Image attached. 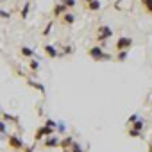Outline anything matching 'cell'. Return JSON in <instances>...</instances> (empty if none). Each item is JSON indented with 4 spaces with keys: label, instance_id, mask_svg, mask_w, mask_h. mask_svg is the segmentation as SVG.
<instances>
[{
    "label": "cell",
    "instance_id": "1",
    "mask_svg": "<svg viewBox=\"0 0 152 152\" xmlns=\"http://www.w3.org/2000/svg\"><path fill=\"white\" fill-rule=\"evenodd\" d=\"M88 56H90L93 61H107V59H111V56L106 54V52L102 50V47H99V45L91 47V48L88 50Z\"/></svg>",
    "mask_w": 152,
    "mask_h": 152
},
{
    "label": "cell",
    "instance_id": "2",
    "mask_svg": "<svg viewBox=\"0 0 152 152\" xmlns=\"http://www.w3.org/2000/svg\"><path fill=\"white\" fill-rule=\"evenodd\" d=\"M113 36V29L111 27H107V25H102V27H99L97 29V41H106V39H109Z\"/></svg>",
    "mask_w": 152,
    "mask_h": 152
},
{
    "label": "cell",
    "instance_id": "3",
    "mask_svg": "<svg viewBox=\"0 0 152 152\" xmlns=\"http://www.w3.org/2000/svg\"><path fill=\"white\" fill-rule=\"evenodd\" d=\"M54 134V129L52 127H47V125H43V127H39L38 131H36V134H34V140L38 141V140H41V138H48V136H52Z\"/></svg>",
    "mask_w": 152,
    "mask_h": 152
},
{
    "label": "cell",
    "instance_id": "4",
    "mask_svg": "<svg viewBox=\"0 0 152 152\" xmlns=\"http://www.w3.org/2000/svg\"><path fill=\"white\" fill-rule=\"evenodd\" d=\"M141 129H143V118H140L138 122H134V124L131 125V129H129V136H132V138L140 136V134H141Z\"/></svg>",
    "mask_w": 152,
    "mask_h": 152
},
{
    "label": "cell",
    "instance_id": "5",
    "mask_svg": "<svg viewBox=\"0 0 152 152\" xmlns=\"http://www.w3.org/2000/svg\"><path fill=\"white\" fill-rule=\"evenodd\" d=\"M9 147L15 148V150H22V148H23V141H22V138L11 134V136H9Z\"/></svg>",
    "mask_w": 152,
    "mask_h": 152
},
{
    "label": "cell",
    "instance_id": "6",
    "mask_svg": "<svg viewBox=\"0 0 152 152\" xmlns=\"http://www.w3.org/2000/svg\"><path fill=\"white\" fill-rule=\"evenodd\" d=\"M131 45H132V39H131V38H125V36L118 38V41H116V48H118L120 52H122V50H127Z\"/></svg>",
    "mask_w": 152,
    "mask_h": 152
},
{
    "label": "cell",
    "instance_id": "7",
    "mask_svg": "<svg viewBox=\"0 0 152 152\" xmlns=\"http://www.w3.org/2000/svg\"><path fill=\"white\" fill-rule=\"evenodd\" d=\"M45 147H48V148H54V147H59L61 145V141H59V138L57 136H48L47 140H45V143H43Z\"/></svg>",
    "mask_w": 152,
    "mask_h": 152
},
{
    "label": "cell",
    "instance_id": "8",
    "mask_svg": "<svg viewBox=\"0 0 152 152\" xmlns=\"http://www.w3.org/2000/svg\"><path fill=\"white\" fill-rule=\"evenodd\" d=\"M66 9H68L66 6H63V4H57V6L54 7V11H52V15H54V16H63V15L66 13Z\"/></svg>",
    "mask_w": 152,
    "mask_h": 152
},
{
    "label": "cell",
    "instance_id": "9",
    "mask_svg": "<svg viewBox=\"0 0 152 152\" xmlns=\"http://www.w3.org/2000/svg\"><path fill=\"white\" fill-rule=\"evenodd\" d=\"M45 54H47L48 57H52V59H54V57H59V52H57L52 45H45Z\"/></svg>",
    "mask_w": 152,
    "mask_h": 152
},
{
    "label": "cell",
    "instance_id": "10",
    "mask_svg": "<svg viewBox=\"0 0 152 152\" xmlns=\"http://www.w3.org/2000/svg\"><path fill=\"white\" fill-rule=\"evenodd\" d=\"M72 145H73V138L68 136V138L61 140V145H59V147H63V150H68V148H72Z\"/></svg>",
    "mask_w": 152,
    "mask_h": 152
},
{
    "label": "cell",
    "instance_id": "11",
    "mask_svg": "<svg viewBox=\"0 0 152 152\" xmlns=\"http://www.w3.org/2000/svg\"><path fill=\"white\" fill-rule=\"evenodd\" d=\"M73 22H75V16H73L72 13H68V11H66V13L63 15V23H64V25H72Z\"/></svg>",
    "mask_w": 152,
    "mask_h": 152
},
{
    "label": "cell",
    "instance_id": "12",
    "mask_svg": "<svg viewBox=\"0 0 152 152\" xmlns=\"http://www.w3.org/2000/svg\"><path fill=\"white\" fill-rule=\"evenodd\" d=\"M86 7H88L90 11H99V9H100V2H99V0H95V2L86 4Z\"/></svg>",
    "mask_w": 152,
    "mask_h": 152
},
{
    "label": "cell",
    "instance_id": "13",
    "mask_svg": "<svg viewBox=\"0 0 152 152\" xmlns=\"http://www.w3.org/2000/svg\"><path fill=\"white\" fill-rule=\"evenodd\" d=\"M22 54H23L25 57H32V56H34V50L29 48V47H22Z\"/></svg>",
    "mask_w": 152,
    "mask_h": 152
},
{
    "label": "cell",
    "instance_id": "14",
    "mask_svg": "<svg viewBox=\"0 0 152 152\" xmlns=\"http://www.w3.org/2000/svg\"><path fill=\"white\" fill-rule=\"evenodd\" d=\"M141 2H143V6H145V9L152 15V0H141Z\"/></svg>",
    "mask_w": 152,
    "mask_h": 152
},
{
    "label": "cell",
    "instance_id": "15",
    "mask_svg": "<svg viewBox=\"0 0 152 152\" xmlns=\"http://www.w3.org/2000/svg\"><path fill=\"white\" fill-rule=\"evenodd\" d=\"M72 152H83V147H81V143L73 141V145H72Z\"/></svg>",
    "mask_w": 152,
    "mask_h": 152
},
{
    "label": "cell",
    "instance_id": "16",
    "mask_svg": "<svg viewBox=\"0 0 152 152\" xmlns=\"http://www.w3.org/2000/svg\"><path fill=\"white\" fill-rule=\"evenodd\" d=\"M116 59H118V61H125V59H127V50H122V52H118Z\"/></svg>",
    "mask_w": 152,
    "mask_h": 152
},
{
    "label": "cell",
    "instance_id": "17",
    "mask_svg": "<svg viewBox=\"0 0 152 152\" xmlns=\"http://www.w3.org/2000/svg\"><path fill=\"white\" fill-rule=\"evenodd\" d=\"M61 4L66 6V7H73L75 6V0H61Z\"/></svg>",
    "mask_w": 152,
    "mask_h": 152
},
{
    "label": "cell",
    "instance_id": "18",
    "mask_svg": "<svg viewBox=\"0 0 152 152\" xmlns=\"http://www.w3.org/2000/svg\"><path fill=\"white\" fill-rule=\"evenodd\" d=\"M45 125H47V127H52V129H57V122H54V120H50V118L47 120Z\"/></svg>",
    "mask_w": 152,
    "mask_h": 152
},
{
    "label": "cell",
    "instance_id": "19",
    "mask_svg": "<svg viewBox=\"0 0 152 152\" xmlns=\"http://www.w3.org/2000/svg\"><path fill=\"white\" fill-rule=\"evenodd\" d=\"M57 131L59 132H64L66 131V124L64 122H57Z\"/></svg>",
    "mask_w": 152,
    "mask_h": 152
},
{
    "label": "cell",
    "instance_id": "20",
    "mask_svg": "<svg viewBox=\"0 0 152 152\" xmlns=\"http://www.w3.org/2000/svg\"><path fill=\"white\" fill-rule=\"evenodd\" d=\"M29 7H31V4H25V6H23V9H22V16H23V18L29 15Z\"/></svg>",
    "mask_w": 152,
    "mask_h": 152
},
{
    "label": "cell",
    "instance_id": "21",
    "mask_svg": "<svg viewBox=\"0 0 152 152\" xmlns=\"http://www.w3.org/2000/svg\"><path fill=\"white\" fill-rule=\"evenodd\" d=\"M29 66H31V70H38V66H39V64H38V61H36V59H32V61L29 63Z\"/></svg>",
    "mask_w": 152,
    "mask_h": 152
},
{
    "label": "cell",
    "instance_id": "22",
    "mask_svg": "<svg viewBox=\"0 0 152 152\" xmlns=\"http://www.w3.org/2000/svg\"><path fill=\"white\" fill-rule=\"evenodd\" d=\"M31 84H32V86H34L36 90H39L41 93H45V88H43V84H38V83H31Z\"/></svg>",
    "mask_w": 152,
    "mask_h": 152
},
{
    "label": "cell",
    "instance_id": "23",
    "mask_svg": "<svg viewBox=\"0 0 152 152\" xmlns=\"http://www.w3.org/2000/svg\"><path fill=\"white\" fill-rule=\"evenodd\" d=\"M7 131V127H6V122H2V120H0V134H4Z\"/></svg>",
    "mask_w": 152,
    "mask_h": 152
},
{
    "label": "cell",
    "instance_id": "24",
    "mask_svg": "<svg viewBox=\"0 0 152 152\" xmlns=\"http://www.w3.org/2000/svg\"><path fill=\"white\" fill-rule=\"evenodd\" d=\"M50 29H52V22H50V23L45 27V31H43V36H48V34H50Z\"/></svg>",
    "mask_w": 152,
    "mask_h": 152
},
{
    "label": "cell",
    "instance_id": "25",
    "mask_svg": "<svg viewBox=\"0 0 152 152\" xmlns=\"http://www.w3.org/2000/svg\"><path fill=\"white\" fill-rule=\"evenodd\" d=\"M138 120H140V116H138V115H132V116L129 118V124L132 125V124H134V122H138Z\"/></svg>",
    "mask_w": 152,
    "mask_h": 152
},
{
    "label": "cell",
    "instance_id": "26",
    "mask_svg": "<svg viewBox=\"0 0 152 152\" xmlns=\"http://www.w3.org/2000/svg\"><path fill=\"white\" fill-rule=\"evenodd\" d=\"M11 15L7 13V11H2V9H0V18H9Z\"/></svg>",
    "mask_w": 152,
    "mask_h": 152
},
{
    "label": "cell",
    "instance_id": "27",
    "mask_svg": "<svg viewBox=\"0 0 152 152\" xmlns=\"http://www.w3.org/2000/svg\"><path fill=\"white\" fill-rule=\"evenodd\" d=\"M63 52H64V54H70V52H72V47H63Z\"/></svg>",
    "mask_w": 152,
    "mask_h": 152
},
{
    "label": "cell",
    "instance_id": "28",
    "mask_svg": "<svg viewBox=\"0 0 152 152\" xmlns=\"http://www.w3.org/2000/svg\"><path fill=\"white\" fill-rule=\"evenodd\" d=\"M84 2H86V4H90V2H95V0H84Z\"/></svg>",
    "mask_w": 152,
    "mask_h": 152
},
{
    "label": "cell",
    "instance_id": "29",
    "mask_svg": "<svg viewBox=\"0 0 152 152\" xmlns=\"http://www.w3.org/2000/svg\"><path fill=\"white\" fill-rule=\"evenodd\" d=\"M64 152H72V150H70V148H68V150H64Z\"/></svg>",
    "mask_w": 152,
    "mask_h": 152
}]
</instances>
